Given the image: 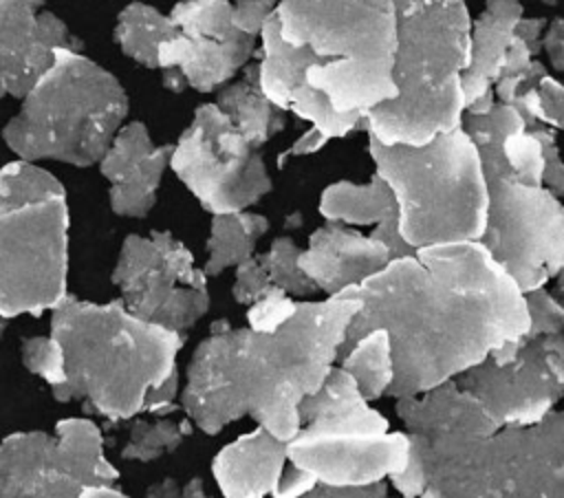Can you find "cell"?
I'll return each mask as SVG.
<instances>
[{
  "instance_id": "cell-1",
  "label": "cell",
  "mask_w": 564,
  "mask_h": 498,
  "mask_svg": "<svg viewBox=\"0 0 564 498\" xmlns=\"http://www.w3.org/2000/svg\"><path fill=\"white\" fill-rule=\"evenodd\" d=\"M335 295L361 304L337 357L370 328L388 333L392 399L454 379L529 328L524 291L480 240L419 247Z\"/></svg>"
},
{
  "instance_id": "cell-2",
  "label": "cell",
  "mask_w": 564,
  "mask_h": 498,
  "mask_svg": "<svg viewBox=\"0 0 564 498\" xmlns=\"http://www.w3.org/2000/svg\"><path fill=\"white\" fill-rule=\"evenodd\" d=\"M359 306V300L344 295L300 300L293 315L273 331L234 328L223 317L212 322L236 419L251 416L286 443L300 427L297 403L335 366Z\"/></svg>"
},
{
  "instance_id": "cell-3",
  "label": "cell",
  "mask_w": 564,
  "mask_h": 498,
  "mask_svg": "<svg viewBox=\"0 0 564 498\" xmlns=\"http://www.w3.org/2000/svg\"><path fill=\"white\" fill-rule=\"evenodd\" d=\"M478 148L487 220L482 247L522 291L546 286L564 267V205L544 185L546 148L524 126L467 130Z\"/></svg>"
},
{
  "instance_id": "cell-4",
  "label": "cell",
  "mask_w": 564,
  "mask_h": 498,
  "mask_svg": "<svg viewBox=\"0 0 564 498\" xmlns=\"http://www.w3.org/2000/svg\"><path fill=\"white\" fill-rule=\"evenodd\" d=\"M68 394L126 421L145 414L152 392L178 368L185 333L132 315L121 302H68L55 320Z\"/></svg>"
},
{
  "instance_id": "cell-5",
  "label": "cell",
  "mask_w": 564,
  "mask_h": 498,
  "mask_svg": "<svg viewBox=\"0 0 564 498\" xmlns=\"http://www.w3.org/2000/svg\"><path fill=\"white\" fill-rule=\"evenodd\" d=\"M377 174L397 205V227L412 247L480 240L487 220V187L480 154L458 128L412 143L370 139Z\"/></svg>"
},
{
  "instance_id": "cell-6",
  "label": "cell",
  "mask_w": 564,
  "mask_h": 498,
  "mask_svg": "<svg viewBox=\"0 0 564 498\" xmlns=\"http://www.w3.org/2000/svg\"><path fill=\"white\" fill-rule=\"evenodd\" d=\"M297 432L284 443L286 461L324 485H370L399 472L410 452L408 432L366 401L344 368L297 403Z\"/></svg>"
},
{
  "instance_id": "cell-7",
  "label": "cell",
  "mask_w": 564,
  "mask_h": 498,
  "mask_svg": "<svg viewBox=\"0 0 564 498\" xmlns=\"http://www.w3.org/2000/svg\"><path fill=\"white\" fill-rule=\"evenodd\" d=\"M410 436V434H408ZM423 498H562L564 414L533 425H505L449 454L427 456Z\"/></svg>"
},
{
  "instance_id": "cell-8",
  "label": "cell",
  "mask_w": 564,
  "mask_h": 498,
  "mask_svg": "<svg viewBox=\"0 0 564 498\" xmlns=\"http://www.w3.org/2000/svg\"><path fill=\"white\" fill-rule=\"evenodd\" d=\"M121 304L137 317L170 331H189L209 311L207 275L194 253L170 231L130 234L112 273Z\"/></svg>"
},
{
  "instance_id": "cell-9",
  "label": "cell",
  "mask_w": 564,
  "mask_h": 498,
  "mask_svg": "<svg viewBox=\"0 0 564 498\" xmlns=\"http://www.w3.org/2000/svg\"><path fill=\"white\" fill-rule=\"evenodd\" d=\"M170 165L209 214L249 209L271 192L264 161L214 106L198 110L192 128L170 152Z\"/></svg>"
},
{
  "instance_id": "cell-10",
  "label": "cell",
  "mask_w": 564,
  "mask_h": 498,
  "mask_svg": "<svg viewBox=\"0 0 564 498\" xmlns=\"http://www.w3.org/2000/svg\"><path fill=\"white\" fill-rule=\"evenodd\" d=\"M454 381L487 408L498 427L540 423L564 394V335H522L509 359L485 357Z\"/></svg>"
},
{
  "instance_id": "cell-11",
  "label": "cell",
  "mask_w": 564,
  "mask_h": 498,
  "mask_svg": "<svg viewBox=\"0 0 564 498\" xmlns=\"http://www.w3.org/2000/svg\"><path fill=\"white\" fill-rule=\"evenodd\" d=\"M178 15L185 33L172 31L161 40L156 59L163 66H181L196 88H214L247 57L249 40L231 29L229 11L223 4H198Z\"/></svg>"
},
{
  "instance_id": "cell-12",
  "label": "cell",
  "mask_w": 564,
  "mask_h": 498,
  "mask_svg": "<svg viewBox=\"0 0 564 498\" xmlns=\"http://www.w3.org/2000/svg\"><path fill=\"white\" fill-rule=\"evenodd\" d=\"M394 410L427 456L449 454L498 430L487 408L454 379L419 394L397 397Z\"/></svg>"
},
{
  "instance_id": "cell-13",
  "label": "cell",
  "mask_w": 564,
  "mask_h": 498,
  "mask_svg": "<svg viewBox=\"0 0 564 498\" xmlns=\"http://www.w3.org/2000/svg\"><path fill=\"white\" fill-rule=\"evenodd\" d=\"M390 260L388 249L364 236L350 225L326 223L308 236L306 249H300L297 264L315 282L317 291L335 295L359 284Z\"/></svg>"
},
{
  "instance_id": "cell-14",
  "label": "cell",
  "mask_w": 564,
  "mask_h": 498,
  "mask_svg": "<svg viewBox=\"0 0 564 498\" xmlns=\"http://www.w3.org/2000/svg\"><path fill=\"white\" fill-rule=\"evenodd\" d=\"M172 148H154L141 126H130L104 163L112 181L110 207L119 216L145 218L156 203Z\"/></svg>"
},
{
  "instance_id": "cell-15",
  "label": "cell",
  "mask_w": 564,
  "mask_h": 498,
  "mask_svg": "<svg viewBox=\"0 0 564 498\" xmlns=\"http://www.w3.org/2000/svg\"><path fill=\"white\" fill-rule=\"evenodd\" d=\"M286 465V445L264 425L227 443L212 461V474L227 498L273 496Z\"/></svg>"
},
{
  "instance_id": "cell-16",
  "label": "cell",
  "mask_w": 564,
  "mask_h": 498,
  "mask_svg": "<svg viewBox=\"0 0 564 498\" xmlns=\"http://www.w3.org/2000/svg\"><path fill=\"white\" fill-rule=\"evenodd\" d=\"M319 214L330 223L375 227L383 218L397 214V205L386 181L375 174L372 181L364 185L350 181L328 185L319 196Z\"/></svg>"
},
{
  "instance_id": "cell-17",
  "label": "cell",
  "mask_w": 564,
  "mask_h": 498,
  "mask_svg": "<svg viewBox=\"0 0 564 498\" xmlns=\"http://www.w3.org/2000/svg\"><path fill=\"white\" fill-rule=\"evenodd\" d=\"M269 231V218L256 212L238 209L225 214H212L207 260L203 271L207 278L220 275L225 269L236 267L256 251L258 240Z\"/></svg>"
},
{
  "instance_id": "cell-18",
  "label": "cell",
  "mask_w": 564,
  "mask_h": 498,
  "mask_svg": "<svg viewBox=\"0 0 564 498\" xmlns=\"http://www.w3.org/2000/svg\"><path fill=\"white\" fill-rule=\"evenodd\" d=\"M344 368L357 383L366 401L381 399L394 379V361L390 337L383 328H370L357 337L339 357Z\"/></svg>"
},
{
  "instance_id": "cell-19",
  "label": "cell",
  "mask_w": 564,
  "mask_h": 498,
  "mask_svg": "<svg viewBox=\"0 0 564 498\" xmlns=\"http://www.w3.org/2000/svg\"><path fill=\"white\" fill-rule=\"evenodd\" d=\"M152 416L154 419H134L130 441L121 452L123 458L141 463L156 461L178 450L194 430V423L187 416H174V412Z\"/></svg>"
},
{
  "instance_id": "cell-20",
  "label": "cell",
  "mask_w": 564,
  "mask_h": 498,
  "mask_svg": "<svg viewBox=\"0 0 564 498\" xmlns=\"http://www.w3.org/2000/svg\"><path fill=\"white\" fill-rule=\"evenodd\" d=\"M220 104L227 119L253 148L262 145L282 126L280 117L258 90L245 86L231 88L220 97Z\"/></svg>"
},
{
  "instance_id": "cell-21",
  "label": "cell",
  "mask_w": 564,
  "mask_h": 498,
  "mask_svg": "<svg viewBox=\"0 0 564 498\" xmlns=\"http://www.w3.org/2000/svg\"><path fill=\"white\" fill-rule=\"evenodd\" d=\"M297 253H300L297 242L291 236H280L271 242L269 251L258 253V256L264 264L269 284L280 286L282 291H286L293 297H308V295L317 293V286L300 269Z\"/></svg>"
},
{
  "instance_id": "cell-22",
  "label": "cell",
  "mask_w": 564,
  "mask_h": 498,
  "mask_svg": "<svg viewBox=\"0 0 564 498\" xmlns=\"http://www.w3.org/2000/svg\"><path fill=\"white\" fill-rule=\"evenodd\" d=\"M297 302L300 300H295L280 286L269 284L264 293L249 304L247 326L253 331H273L293 315V311L297 308Z\"/></svg>"
},
{
  "instance_id": "cell-23",
  "label": "cell",
  "mask_w": 564,
  "mask_h": 498,
  "mask_svg": "<svg viewBox=\"0 0 564 498\" xmlns=\"http://www.w3.org/2000/svg\"><path fill=\"white\" fill-rule=\"evenodd\" d=\"M524 302L529 313L527 337L564 331V306L546 291V286L524 291Z\"/></svg>"
},
{
  "instance_id": "cell-24",
  "label": "cell",
  "mask_w": 564,
  "mask_h": 498,
  "mask_svg": "<svg viewBox=\"0 0 564 498\" xmlns=\"http://www.w3.org/2000/svg\"><path fill=\"white\" fill-rule=\"evenodd\" d=\"M267 286H269V280H267V271L260 256L251 253L249 258L236 264V282H234L231 295L238 304L249 306L264 293Z\"/></svg>"
},
{
  "instance_id": "cell-25",
  "label": "cell",
  "mask_w": 564,
  "mask_h": 498,
  "mask_svg": "<svg viewBox=\"0 0 564 498\" xmlns=\"http://www.w3.org/2000/svg\"><path fill=\"white\" fill-rule=\"evenodd\" d=\"M410 439V436H408ZM392 487L405 496V498H416V496H423L425 491V469H423V461H421V454L419 450L414 447V443L410 441V452H408V461L405 465L390 474L388 476Z\"/></svg>"
},
{
  "instance_id": "cell-26",
  "label": "cell",
  "mask_w": 564,
  "mask_h": 498,
  "mask_svg": "<svg viewBox=\"0 0 564 498\" xmlns=\"http://www.w3.org/2000/svg\"><path fill=\"white\" fill-rule=\"evenodd\" d=\"M388 485L386 480L370 483V485H324L315 483L311 491H306L308 498H381L386 496Z\"/></svg>"
},
{
  "instance_id": "cell-27",
  "label": "cell",
  "mask_w": 564,
  "mask_h": 498,
  "mask_svg": "<svg viewBox=\"0 0 564 498\" xmlns=\"http://www.w3.org/2000/svg\"><path fill=\"white\" fill-rule=\"evenodd\" d=\"M289 463V461H286ZM315 476L295 467L293 463H289V467L284 465L282 474H280V480H278V487L273 491V496L278 498H297V496H306V491L313 489L315 485Z\"/></svg>"
},
{
  "instance_id": "cell-28",
  "label": "cell",
  "mask_w": 564,
  "mask_h": 498,
  "mask_svg": "<svg viewBox=\"0 0 564 498\" xmlns=\"http://www.w3.org/2000/svg\"><path fill=\"white\" fill-rule=\"evenodd\" d=\"M372 238H377L390 253V260L392 258H399V256H405V253H412L414 249L403 240V236L399 234V227H397V214L383 218L381 223L375 225V229L370 231Z\"/></svg>"
},
{
  "instance_id": "cell-29",
  "label": "cell",
  "mask_w": 564,
  "mask_h": 498,
  "mask_svg": "<svg viewBox=\"0 0 564 498\" xmlns=\"http://www.w3.org/2000/svg\"><path fill=\"white\" fill-rule=\"evenodd\" d=\"M148 496H181V485L174 478H165L148 489Z\"/></svg>"
},
{
  "instance_id": "cell-30",
  "label": "cell",
  "mask_w": 564,
  "mask_h": 498,
  "mask_svg": "<svg viewBox=\"0 0 564 498\" xmlns=\"http://www.w3.org/2000/svg\"><path fill=\"white\" fill-rule=\"evenodd\" d=\"M181 496H205V487H203V480L196 476L192 478L187 485L181 487Z\"/></svg>"
}]
</instances>
